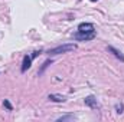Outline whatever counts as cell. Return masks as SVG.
<instances>
[{
	"instance_id": "obj_4",
	"label": "cell",
	"mask_w": 124,
	"mask_h": 122,
	"mask_svg": "<svg viewBox=\"0 0 124 122\" xmlns=\"http://www.w3.org/2000/svg\"><path fill=\"white\" fill-rule=\"evenodd\" d=\"M31 62L32 59L29 58V56H25L23 58V65H22V72H26L29 68H31Z\"/></svg>"
},
{
	"instance_id": "obj_8",
	"label": "cell",
	"mask_w": 124,
	"mask_h": 122,
	"mask_svg": "<svg viewBox=\"0 0 124 122\" xmlns=\"http://www.w3.org/2000/svg\"><path fill=\"white\" fill-rule=\"evenodd\" d=\"M4 106H6L7 109H12V105L9 103V101H4Z\"/></svg>"
},
{
	"instance_id": "obj_6",
	"label": "cell",
	"mask_w": 124,
	"mask_h": 122,
	"mask_svg": "<svg viewBox=\"0 0 124 122\" xmlns=\"http://www.w3.org/2000/svg\"><path fill=\"white\" fill-rule=\"evenodd\" d=\"M49 99H52V101H56V102H62V101H65L62 96H56V95H49Z\"/></svg>"
},
{
	"instance_id": "obj_1",
	"label": "cell",
	"mask_w": 124,
	"mask_h": 122,
	"mask_svg": "<svg viewBox=\"0 0 124 122\" xmlns=\"http://www.w3.org/2000/svg\"><path fill=\"white\" fill-rule=\"evenodd\" d=\"M75 47H77L75 45H65V46H58V47H55V49L49 50V53H51V55H59V53H65V52H71V50H74Z\"/></svg>"
},
{
	"instance_id": "obj_7",
	"label": "cell",
	"mask_w": 124,
	"mask_h": 122,
	"mask_svg": "<svg viewBox=\"0 0 124 122\" xmlns=\"http://www.w3.org/2000/svg\"><path fill=\"white\" fill-rule=\"evenodd\" d=\"M110 50H111V52H114V53H116V56H117V58H120V59H121V61H124V56H123V55H121V52H118V50H116V49H114V47H110Z\"/></svg>"
},
{
	"instance_id": "obj_2",
	"label": "cell",
	"mask_w": 124,
	"mask_h": 122,
	"mask_svg": "<svg viewBox=\"0 0 124 122\" xmlns=\"http://www.w3.org/2000/svg\"><path fill=\"white\" fill-rule=\"evenodd\" d=\"M94 36H95V32H90V33L78 32L74 37H75V39H78V40H91V39H94Z\"/></svg>"
},
{
	"instance_id": "obj_5",
	"label": "cell",
	"mask_w": 124,
	"mask_h": 122,
	"mask_svg": "<svg viewBox=\"0 0 124 122\" xmlns=\"http://www.w3.org/2000/svg\"><path fill=\"white\" fill-rule=\"evenodd\" d=\"M85 103H87V105H90V106H93V108L97 106V102H95V99H94L93 96H88V98L85 99Z\"/></svg>"
},
{
	"instance_id": "obj_3",
	"label": "cell",
	"mask_w": 124,
	"mask_h": 122,
	"mask_svg": "<svg viewBox=\"0 0 124 122\" xmlns=\"http://www.w3.org/2000/svg\"><path fill=\"white\" fill-rule=\"evenodd\" d=\"M78 32H82V33H90V32H94V26L91 23H81L79 27H78Z\"/></svg>"
},
{
	"instance_id": "obj_9",
	"label": "cell",
	"mask_w": 124,
	"mask_h": 122,
	"mask_svg": "<svg viewBox=\"0 0 124 122\" xmlns=\"http://www.w3.org/2000/svg\"><path fill=\"white\" fill-rule=\"evenodd\" d=\"M91 1H97V0H91Z\"/></svg>"
}]
</instances>
